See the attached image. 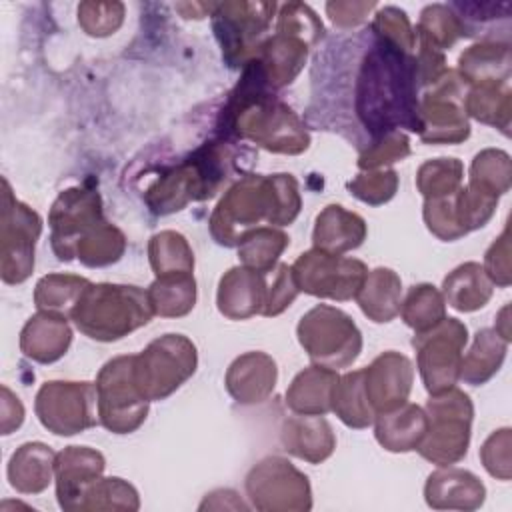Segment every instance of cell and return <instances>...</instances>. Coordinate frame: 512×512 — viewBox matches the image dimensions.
Wrapping results in <instances>:
<instances>
[{
  "mask_svg": "<svg viewBox=\"0 0 512 512\" xmlns=\"http://www.w3.org/2000/svg\"><path fill=\"white\" fill-rule=\"evenodd\" d=\"M414 56L376 40L364 54L354 90V112L372 140L408 128L420 134Z\"/></svg>",
  "mask_w": 512,
  "mask_h": 512,
  "instance_id": "1",
  "label": "cell"
},
{
  "mask_svg": "<svg viewBox=\"0 0 512 512\" xmlns=\"http://www.w3.org/2000/svg\"><path fill=\"white\" fill-rule=\"evenodd\" d=\"M222 138L250 140L268 152L302 154L310 146V134L290 106L270 94L258 66H244L238 86L220 116Z\"/></svg>",
  "mask_w": 512,
  "mask_h": 512,
  "instance_id": "2",
  "label": "cell"
},
{
  "mask_svg": "<svg viewBox=\"0 0 512 512\" xmlns=\"http://www.w3.org/2000/svg\"><path fill=\"white\" fill-rule=\"evenodd\" d=\"M230 142L210 140L184 162L164 172L144 194L146 204L158 216L182 210L188 202L212 198L234 170Z\"/></svg>",
  "mask_w": 512,
  "mask_h": 512,
  "instance_id": "3",
  "label": "cell"
},
{
  "mask_svg": "<svg viewBox=\"0 0 512 512\" xmlns=\"http://www.w3.org/2000/svg\"><path fill=\"white\" fill-rule=\"evenodd\" d=\"M68 314L82 334L98 342L120 340L154 316L146 290L110 282H90Z\"/></svg>",
  "mask_w": 512,
  "mask_h": 512,
  "instance_id": "4",
  "label": "cell"
},
{
  "mask_svg": "<svg viewBox=\"0 0 512 512\" xmlns=\"http://www.w3.org/2000/svg\"><path fill=\"white\" fill-rule=\"evenodd\" d=\"M424 412L428 416V430L416 448L418 454L436 466H452L460 462L470 444L474 416L470 396L452 386L438 394H430Z\"/></svg>",
  "mask_w": 512,
  "mask_h": 512,
  "instance_id": "5",
  "label": "cell"
},
{
  "mask_svg": "<svg viewBox=\"0 0 512 512\" xmlns=\"http://www.w3.org/2000/svg\"><path fill=\"white\" fill-rule=\"evenodd\" d=\"M298 342L314 364L340 370L356 362L362 352V332L340 308L318 304L298 322Z\"/></svg>",
  "mask_w": 512,
  "mask_h": 512,
  "instance_id": "6",
  "label": "cell"
},
{
  "mask_svg": "<svg viewBox=\"0 0 512 512\" xmlns=\"http://www.w3.org/2000/svg\"><path fill=\"white\" fill-rule=\"evenodd\" d=\"M198 366V352L184 334H164L134 354V380L150 400H164L176 392Z\"/></svg>",
  "mask_w": 512,
  "mask_h": 512,
  "instance_id": "7",
  "label": "cell"
},
{
  "mask_svg": "<svg viewBox=\"0 0 512 512\" xmlns=\"http://www.w3.org/2000/svg\"><path fill=\"white\" fill-rule=\"evenodd\" d=\"M98 418L114 434H130L142 426L150 400L134 380V354L108 360L96 376Z\"/></svg>",
  "mask_w": 512,
  "mask_h": 512,
  "instance_id": "8",
  "label": "cell"
},
{
  "mask_svg": "<svg viewBox=\"0 0 512 512\" xmlns=\"http://www.w3.org/2000/svg\"><path fill=\"white\" fill-rule=\"evenodd\" d=\"M276 8V2H214L212 28L228 66H246L254 58Z\"/></svg>",
  "mask_w": 512,
  "mask_h": 512,
  "instance_id": "9",
  "label": "cell"
},
{
  "mask_svg": "<svg viewBox=\"0 0 512 512\" xmlns=\"http://www.w3.org/2000/svg\"><path fill=\"white\" fill-rule=\"evenodd\" d=\"M466 342V324L448 316L432 328L414 334L412 346L416 350V366L428 394H438L456 386Z\"/></svg>",
  "mask_w": 512,
  "mask_h": 512,
  "instance_id": "10",
  "label": "cell"
},
{
  "mask_svg": "<svg viewBox=\"0 0 512 512\" xmlns=\"http://www.w3.org/2000/svg\"><path fill=\"white\" fill-rule=\"evenodd\" d=\"M40 424L58 436L84 432L100 422L96 382L50 380L40 386L34 400Z\"/></svg>",
  "mask_w": 512,
  "mask_h": 512,
  "instance_id": "11",
  "label": "cell"
},
{
  "mask_svg": "<svg viewBox=\"0 0 512 512\" xmlns=\"http://www.w3.org/2000/svg\"><path fill=\"white\" fill-rule=\"evenodd\" d=\"M2 186L0 276L6 284H20L34 270V248L42 232V218L28 204L14 198L6 178H2Z\"/></svg>",
  "mask_w": 512,
  "mask_h": 512,
  "instance_id": "12",
  "label": "cell"
},
{
  "mask_svg": "<svg viewBox=\"0 0 512 512\" xmlns=\"http://www.w3.org/2000/svg\"><path fill=\"white\" fill-rule=\"evenodd\" d=\"M246 494L262 512H306L312 508L308 476L282 456H266L246 474Z\"/></svg>",
  "mask_w": 512,
  "mask_h": 512,
  "instance_id": "13",
  "label": "cell"
},
{
  "mask_svg": "<svg viewBox=\"0 0 512 512\" xmlns=\"http://www.w3.org/2000/svg\"><path fill=\"white\" fill-rule=\"evenodd\" d=\"M292 274L300 292L346 302L360 292L368 268L358 258L330 254L318 248L302 252L292 264Z\"/></svg>",
  "mask_w": 512,
  "mask_h": 512,
  "instance_id": "14",
  "label": "cell"
},
{
  "mask_svg": "<svg viewBox=\"0 0 512 512\" xmlns=\"http://www.w3.org/2000/svg\"><path fill=\"white\" fill-rule=\"evenodd\" d=\"M466 84L456 70H450L418 98L420 140L426 144H458L470 136L464 112Z\"/></svg>",
  "mask_w": 512,
  "mask_h": 512,
  "instance_id": "15",
  "label": "cell"
},
{
  "mask_svg": "<svg viewBox=\"0 0 512 512\" xmlns=\"http://www.w3.org/2000/svg\"><path fill=\"white\" fill-rule=\"evenodd\" d=\"M268 220L266 176L246 174L234 182L210 216V234L222 246H238L240 238Z\"/></svg>",
  "mask_w": 512,
  "mask_h": 512,
  "instance_id": "16",
  "label": "cell"
},
{
  "mask_svg": "<svg viewBox=\"0 0 512 512\" xmlns=\"http://www.w3.org/2000/svg\"><path fill=\"white\" fill-rule=\"evenodd\" d=\"M102 222V198L96 190L74 186L60 192L48 214L50 244L58 260L70 262L76 258L80 238Z\"/></svg>",
  "mask_w": 512,
  "mask_h": 512,
  "instance_id": "17",
  "label": "cell"
},
{
  "mask_svg": "<svg viewBox=\"0 0 512 512\" xmlns=\"http://www.w3.org/2000/svg\"><path fill=\"white\" fill-rule=\"evenodd\" d=\"M498 198L486 196L474 188L460 186L454 194L424 200L426 228L440 240L452 242L472 230L486 226L496 210Z\"/></svg>",
  "mask_w": 512,
  "mask_h": 512,
  "instance_id": "18",
  "label": "cell"
},
{
  "mask_svg": "<svg viewBox=\"0 0 512 512\" xmlns=\"http://www.w3.org/2000/svg\"><path fill=\"white\" fill-rule=\"evenodd\" d=\"M414 382V368L408 356L388 350L364 368V390L376 414L398 408L408 402Z\"/></svg>",
  "mask_w": 512,
  "mask_h": 512,
  "instance_id": "19",
  "label": "cell"
},
{
  "mask_svg": "<svg viewBox=\"0 0 512 512\" xmlns=\"http://www.w3.org/2000/svg\"><path fill=\"white\" fill-rule=\"evenodd\" d=\"M104 466V456L88 446H68L56 454L54 480L60 508L78 510L82 492L102 476Z\"/></svg>",
  "mask_w": 512,
  "mask_h": 512,
  "instance_id": "20",
  "label": "cell"
},
{
  "mask_svg": "<svg viewBox=\"0 0 512 512\" xmlns=\"http://www.w3.org/2000/svg\"><path fill=\"white\" fill-rule=\"evenodd\" d=\"M276 380V360L266 352L254 350L232 360L224 376V386L238 404H260L272 394Z\"/></svg>",
  "mask_w": 512,
  "mask_h": 512,
  "instance_id": "21",
  "label": "cell"
},
{
  "mask_svg": "<svg viewBox=\"0 0 512 512\" xmlns=\"http://www.w3.org/2000/svg\"><path fill=\"white\" fill-rule=\"evenodd\" d=\"M266 290L268 282L264 272L246 266H234L218 282V310L230 320H246L250 316L262 314Z\"/></svg>",
  "mask_w": 512,
  "mask_h": 512,
  "instance_id": "22",
  "label": "cell"
},
{
  "mask_svg": "<svg viewBox=\"0 0 512 512\" xmlns=\"http://www.w3.org/2000/svg\"><path fill=\"white\" fill-rule=\"evenodd\" d=\"M310 46L290 34L274 32L256 50L252 62L258 66L270 90L290 84L306 64Z\"/></svg>",
  "mask_w": 512,
  "mask_h": 512,
  "instance_id": "23",
  "label": "cell"
},
{
  "mask_svg": "<svg viewBox=\"0 0 512 512\" xmlns=\"http://www.w3.org/2000/svg\"><path fill=\"white\" fill-rule=\"evenodd\" d=\"M424 498L436 510H476L484 504L486 488L468 470L440 466L428 476Z\"/></svg>",
  "mask_w": 512,
  "mask_h": 512,
  "instance_id": "24",
  "label": "cell"
},
{
  "mask_svg": "<svg viewBox=\"0 0 512 512\" xmlns=\"http://www.w3.org/2000/svg\"><path fill=\"white\" fill-rule=\"evenodd\" d=\"M72 342V330L62 312L38 310L20 332V350L26 358L52 364L60 360Z\"/></svg>",
  "mask_w": 512,
  "mask_h": 512,
  "instance_id": "25",
  "label": "cell"
},
{
  "mask_svg": "<svg viewBox=\"0 0 512 512\" xmlns=\"http://www.w3.org/2000/svg\"><path fill=\"white\" fill-rule=\"evenodd\" d=\"M280 440L288 454L320 464L332 456L336 448V436L330 422L318 414H294L282 422Z\"/></svg>",
  "mask_w": 512,
  "mask_h": 512,
  "instance_id": "26",
  "label": "cell"
},
{
  "mask_svg": "<svg viewBox=\"0 0 512 512\" xmlns=\"http://www.w3.org/2000/svg\"><path fill=\"white\" fill-rule=\"evenodd\" d=\"M428 430V416L424 408L404 402L394 410L376 414L374 436L388 452H412L420 446Z\"/></svg>",
  "mask_w": 512,
  "mask_h": 512,
  "instance_id": "27",
  "label": "cell"
},
{
  "mask_svg": "<svg viewBox=\"0 0 512 512\" xmlns=\"http://www.w3.org/2000/svg\"><path fill=\"white\" fill-rule=\"evenodd\" d=\"M366 222L356 212L346 210L340 204H328L314 222L312 242L314 248L344 254L356 250L366 240Z\"/></svg>",
  "mask_w": 512,
  "mask_h": 512,
  "instance_id": "28",
  "label": "cell"
},
{
  "mask_svg": "<svg viewBox=\"0 0 512 512\" xmlns=\"http://www.w3.org/2000/svg\"><path fill=\"white\" fill-rule=\"evenodd\" d=\"M338 374L332 368L312 364L298 372L286 390V406L294 414L324 416L332 410V390Z\"/></svg>",
  "mask_w": 512,
  "mask_h": 512,
  "instance_id": "29",
  "label": "cell"
},
{
  "mask_svg": "<svg viewBox=\"0 0 512 512\" xmlns=\"http://www.w3.org/2000/svg\"><path fill=\"white\" fill-rule=\"evenodd\" d=\"M510 44L500 40H482L466 48L458 58V74L466 86L486 82H508L510 78Z\"/></svg>",
  "mask_w": 512,
  "mask_h": 512,
  "instance_id": "30",
  "label": "cell"
},
{
  "mask_svg": "<svg viewBox=\"0 0 512 512\" xmlns=\"http://www.w3.org/2000/svg\"><path fill=\"white\" fill-rule=\"evenodd\" d=\"M56 454L42 442L22 444L8 462L10 486L22 494H38L48 488L54 476Z\"/></svg>",
  "mask_w": 512,
  "mask_h": 512,
  "instance_id": "31",
  "label": "cell"
},
{
  "mask_svg": "<svg viewBox=\"0 0 512 512\" xmlns=\"http://www.w3.org/2000/svg\"><path fill=\"white\" fill-rule=\"evenodd\" d=\"M492 292L494 284L478 262L460 264L442 282L444 302L458 312H474L484 308L492 298Z\"/></svg>",
  "mask_w": 512,
  "mask_h": 512,
  "instance_id": "32",
  "label": "cell"
},
{
  "mask_svg": "<svg viewBox=\"0 0 512 512\" xmlns=\"http://www.w3.org/2000/svg\"><path fill=\"white\" fill-rule=\"evenodd\" d=\"M360 310L372 322H390L400 314L402 280L390 268H374L368 272L360 292L356 294Z\"/></svg>",
  "mask_w": 512,
  "mask_h": 512,
  "instance_id": "33",
  "label": "cell"
},
{
  "mask_svg": "<svg viewBox=\"0 0 512 512\" xmlns=\"http://www.w3.org/2000/svg\"><path fill=\"white\" fill-rule=\"evenodd\" d=\"M508 344L494 328L478 330L470 350L462 354L458 380L470 386L486 384L502 368Z\"/></svg>",
  "mask_w": 512,
  "mask_h": 512,
  "instance_id": "34",
  "label": "cell"
},
{
  "mask_svg": "<svg viewBox=\"0 0 512 512\" xmlns=\"http://www.w3.org/2000/svg\"><path fill=\"white\" fill-rule=\"evenodd\" d=\"M466 116L478 122L496 126L502 134L510 132V112H512V92L508 82H486L470 86L464 96Z\"/></svg>",
  "mask_w": 512,
  "mask_h": 512,
  "instance_id": "35",
  "label": "cell"
},
{
  "mask_svg": "<svg viewBox=\"0 0 512 512\" xmlns=\"http://www.w3.org/2000/svg\"><path fill=\"white\" fill-rule=\"evenodd\" d=\"M146 292L152 312L164 318L186 316L196 304V280L192 272L156 276Z\"/></svg>",
  "mask_w": 512,
  "mask_h": 512,
  "instance_id": "36",
  "label": "cell"
},
{
  "mask_svg": "<svg viewBox=\"0 0 512 512\" xmlns=\"http://www.w3.org/2000/svg\"><path fill=\"white\" fill-rule=\"evenodd\" d=\"M332 412L348 428H368L374 424L376 412L372 410L364 390V368L338 376L332 390Z\"/></svg>",
  "mask_w": 512,
  "mask_h": 512,
  "instance_id": "37",
  "label": "cell"
},
{
  "mask_svg": "<svg viewBox=\"0 0 512 512\" xmlns=\"http://www.w3.org/2000/svg\"><path fill=\"white\" fill-rule=\"evenodd\" d=\"M288 244H290V238L280 228L258 226L248 230L240 238L238 258L242 266L268 274L278 266V258Z\"/></svg>",
  "mask_w": 512,
  "mask_h": 512,
  "instance_id": "38",
  "label": "cell"
},
{
  "mask_svg": "<svg viewBox=\"0 0 512 512\" xmlns=\"http://www.w3.org/2000/svg\"><path fill=\"white\" fill-rule=\"evenodd\" d=\"M512 182V166L510 156L504 150L486 148L478 152L470 164V180L468 186L492 196L500 198L510 190Z\"/></svg>",
  "mask_w": 512,
  "mask_h": 512,
  "instance_id": "39",
  "label": "cell"
},
{
  "mask_svg": "<svg viewBox=\"0 0 512 512\" xmlns=\"http://www.w3.org/2000/svg\"><path fill=\"white\" fill-rule=\"evenodd\" d=\"M148 258L156 276L194 272V252L188 240L176 230H162L148 242Z\"/></svg>",
  "mask_w": 512,
  "mask_h": 512,
  "instance_id": "40",
  "label": "cell"
},
{
  "mask_svg": "<svg viewBox=\"0 0 512 512\" xmlns=\"http://www.w3.org/2000/svg\"><path fill=\"white\" fill-rule=\"evenodd\" d=\"M126 250V238L120 228L110 222H102L92 228L76 244V258L90 268L110 266L122 258Z\"/></svg>",
  "mask_w": 512,
  "mask_h": 512,
  "instance_id": "41",
  "label": "cell"
},
{
  "mask_svg": "<svg viewBox=\"0 0 512 512\" xmlns=\"http://www.w3.org/2000/svg\"><path fill=\"white\" fill-rule=\"evenodd\" d=\"M400 316L414 332L432 328L446 318V302L442 292L426 282L412 286L400 304Z\"/></svg>",
  "mask_w": 512,
  "mask_h": 512,
  "instance_id": "42",
  "label": "cell"
},
{
  "mask_svg": "<svg viewBox=\"0 0 512 512\" xmlns=\"http://www.w3.org/2000/svg\"><path fill=\"white\" fill-rule=\"evenodd\" d=\"M418 42H426L436 50H450L464 36L462 22L448 4H430L420 12L416 26Z\"/></svg>",
  "mask_w": 512,
  "mask_h": 512,
  "instance_id": "43",
  "label": "cell"
},
{
  "mask_svg": "<svg viewBox=\"0 0 512 512\" xmlns=\"http://www.w3.org/2000/svg\"><path fill=\"white\" fill-rule=\"evenodd\" d=\"M140 498L132 484L122 478H98L84 492L78 510H138Z\"/></svg>",
  "mask_w": 512,
  "mask_h": 512,
  "instance_id": "44",
  "label": "cell"
},
{
  "mask_svg": "<svg viewBox=\"0 0 512 512\" xmlns=\"http://www.w3.org/2000/svg\"><path fill=\"white\" fill-rule=\"evenodd\" d=\"M88 284V278L76 274H48L34 288V304L38 310L70 312Z\"/></svg>",
  "mask_w": 512,
  "mask_h": 512,
  "instance_id": "45",
  "label": "cell"
},
{
  "mask_svg": "<svg viewBox=\"0 0 512 512\" xmlns=\"http://www.w3.org/2000/svg\"><path fill=\"white\" fill-rule=\"evenodd\" d=\"M464 180V166L458 158H434L416 172V188L424 198L454 194Z\"/></svg>",
  "mask_w": 512,
  "mask_h": 512,
  "instance_id": "46",
  "label": "cell"
},
{
  "mask_svg": "<svg viewBox=\"0 0 512 512\" xmlns=\"http://www.w3.org/2000/svg\"><path fill=\"white\" fill-rule=\"evenodd\" d=\"M268 190V224L286 226L292 224L300 212L302 198L298 182L292 174L266 176Z\"/></svg>",
  "mask_w": 512,
  "mask_h": 512,
  "instance_id": "47",
  "label": "cell"
},
{
  "mask_svg": "<svg viewBox=\"0 0 512 512\" xmlns=\"http://www.w3.org/2000/svg\"><path fill=\"white\" fill-rule=\"evenodd\" d=\"M276 32H284L304 40L310 48L324 38V26L316 12L302 2H288L280 6Z\"/></svg>",
  "mask_w": 512,
  "mask_h": 512,
  "instance_id": "48",
  "label": "cell"
},
{
  "mask_svg": "<svg viewBox=\"0 0 512 512\" xmlns=\"http://www.w3.org/2000/svg\"><path fill=\"white\" fill-rule=\"evenodd\" d=\"M372 32L378 40L392 44L402 52H412L416 46V32L410 26V20L404 10L396 6H384L372 20Z\"/></svg>",
  "mask_w": 512,
  "mask_h": 512,
  "instance_id": "49",
  "label": "cell"
},
{
  "mask_svg": "<svg viewBox=\"0 0 512 512\" xmlns=\"http://www.w3.org/2000/svg\"><path fill=\"white\" fill-rule=\"evenodd\" d=\"M124 22L122 2H82L78 4V24L90 36L114 34Z\"/></svg>",
  "mask_w": 512,
  "mask_h": 512,
  "instance_id": "50",
  "label": "cell"
},
{
  "mask_svg": "<svg viewBox=\"0 0 512 512\" xmlns=\"http://www.w3.org/2000/svg\"><path fill=\"white\" fill-rule=\"evenodd\" d=\"M348 190L352 196L358 200L370 204V206H380L388 202L396 190H398V176L392 168L388 170H366L358 174L354 180L348 182Z\"/></svg>",
  "mask_w": 512,
  "mask_h": 512,
  "instance_id": "51",
  "label": "cell"
},
{
  "mask_svg": "<svg viewBox=\"0 0 512 512\" xmlns=\"http://www.w3.org/2000/svg\"><path fill=\"white\" fill-rule=\"evenodd\" d=\"M410 154V140L404 132H388L368 144V148L358 156L360 170H378L392 162H398Z\"/></svg>",
  "mask_w": 512,
  "mask_h": 512,
  "instance_id": "52",
  "label": "cell"
},
{
  "mask_svg": "<svg viewBox=\"0 0 512 512\" xmlns=\"http://www.w3.org/2000/svg\"><path fill=\"white\" fill-rule=\"evenodd\" d=\"M510 446H512V430L500 428L494 430L480 448V460L490 476L498 480H510L512 464H510Z\"/></svg>",
  "mask_w": 512,
  "mask_h": 512,
  "instance_id": "53",
  "label": "cell"
},
{
  "mask_svg": "<svg viewBox=\"0 0 512 512\" xmlns=\"http://www.w3.org/2000/svg\"><path fill=\"white\" fill-rule=\"evenodd\" d=\"M272 274L274 276H272V282L268 284L266 302H264V308H262V316H266V318L282 314L294 302V298L300 292L298 286H296L294 274H292V266L278 264L272 270Z\"/></svg>",
  "mask_w": 512,
  "mask_h": 512,
  "instance_id": "54",
  "label": "cell"
},
{
  "mask_svg": "<svg viewBox=\"0 0 512 512\" xmlns=\"http://www.w3.org/2000/svg\"><path fill=\"white\" fill-rule=\"evenodd\" d=\"M486 276L490 278L492 284L506 288L512 282V272H510V234L508 226L502 230V234L492 242V246L484 254V264H482Z\"/></svg>",
  "mask_w": 512,
  "mask_h": 512,
  "instance_id": "55",
  "label": "cell"
},
{
  "mask_svg": "<svg viewBox=\"0 0 512 512\" xmlns=\"http://www.w3.org/2000/svg\"><path fill=\"white\" fill-rule=\"evenodd\" d=\"M374 2H328L326 12L338 28H352L366 20L368 12L374 10Z\"/></svg>",
  "mask_w": 512,
  "mask_h": 512,
  "instance_id": "56",
  "label": "cell"
},
{
  "mask_svg": "<svg viewBox=\"0 0 512 512\" xmlns=\"http://www.w3.org/2000/svg\"><path fill=\"white\" fill-rule=\"evenodd\" d=\"M0 390H2L0 426H2V434H10L24 422V406H22L20 398L6 384H2Z\"/></svg>",
  "mask_w": 512,
  "mask_h": 512,
  "instance_id": "57",
  "label": "cell"
},
{
  "mask_svg": "<svg viewBox=\"0 0 512 512\" xmlns=\"http://www.w3.org/2000/svg\"><path fill=\"white\" fill-rule=\"evenodd\" d=\"M508 314H510V304H504L502 306V310L498 312V316H496V326H494V330L506 340V342H510L512 340V336H510V318H508Z\"/></svg>",
  "mask_w": 512,
  "mask_h": 512,
  "instance_id": "58",
  "label": "cell"
}]
</instances>
